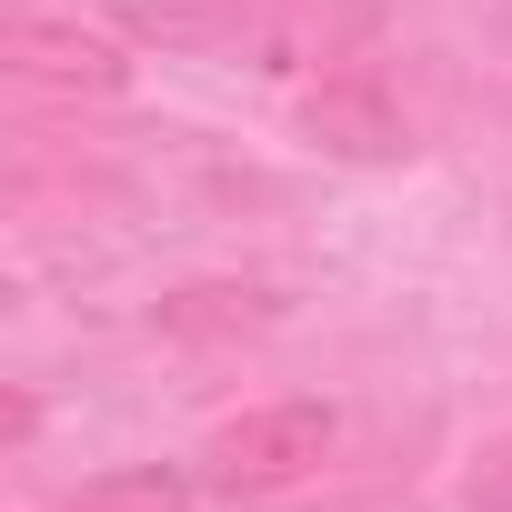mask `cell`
Masks as SVG:
<instances>
[{"instance_id":"5","label":"cell","mask_w":512,"mask_h":512,"mask_svg":"<svg viewBox=\"0 0 512 512\" xmlns=\"http://www.w3.org/2000/svg\"><path fill=\"white\" fill-rule=\"evenodd\" d=\"M51 512H191V482L171 462H141V472H101V482L61 492Z\"/></svg>"},{"instance_id":"4","label":"cell","mask_w":512,"mask_h":512,"mask_svg":"<svg viewBox=\"0 0 512 512\" xmlns=\"http://www.w3.org/2000/svg\"><path fill=\"white\" fill-rule=\"evenodd\" d=\"M302 131H312V151H342V161H392L412 131H402V101L382 91V71H332V81H312V101H302Z\"/></svg>"},{"instance_id":"6","label":"cell","mask_w":512,"mask_h":512,"mask_svg":"<svg viewBox=\"0 0 512 512\" xmlns=\"http://www.w3.org/2000/svg\"><path fill=\"white\" fill-rule=\"evenodd\" d=\"M272 302L262 292H181V302H161V332H231V322H262Z\"/></svg>"},{"instance_id":"2","label":"cell","mask_w":512,"mask_h":512,"mask_svg":"<svg viewBox=\"0 0 512 512\" xmlns=\"http://www.w3.org/2000/svg\"><path fill=\"white\" fill-rule=\"evenodd\" d=\"M382 31V0H251V61L262 71H352Z\"/></svg>"},{"instance_id":"7","label":"cell","mask_w":512,"mask_h":512,"mask_svg":"<svg viewBox=\"0 0 512 512\" xmlns=\"http://www.w3.org/2000/svg\"><path fill=\"white\" fill-rule=\"evenodd\" d=\"M462 512H512V432L472 452V472H462Z\"/></svg>"},{"instance_id":"3","label":"cell","mask_w":512,"mask_h":512,"mask_svg":"<svg viewBox=\"0 0 512 512\" xmlns=\"http://www.w3.org/2000/svg\"><path fill=\"white\" fill-rule=\"evenodd\" d=\"M0 61L21 81H51V91H121L131 81V51L111 31H91V21H61V11H21Z\"/></svg>"},{"instance_id":"1","label":"cell","mask_w":512,"mask_h":512,"mask_svg":"<svg viewBox=\"0 0 512 512\" xmlns=\"http://www.w3.org/2000/svg\"><path fill=\"white\" fill-rule=\"evenodd\" d=\"M332 462V412L322 402H251L241 422H221L201 442V482L231 492V502H262V492H292Z\"/></svg>"}]
</instances>
